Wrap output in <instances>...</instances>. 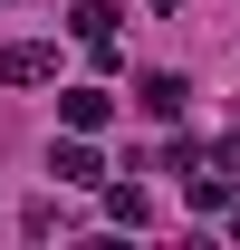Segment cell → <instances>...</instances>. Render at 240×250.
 Returning a JSON list of instances; mask_svg holds the SVG:
<instances>
[{"mask_svg":"<svg viewBox=\"0 0 240 250\" xmlns=\"http://www.w3.org/2000/svg\"><path fill=\"white\" fill-rule=\"evenodd\" d=\"M106 221H135V231H144L154 212H144V192H135V183H106Z\"/></svg>","mask_w":240,"mask_h":250,"instance_id":"obj_5","label":"cell"},{"mask_svg":"<svg viewBox=\"0 0 240 250\" xmlns=\"http://www.w3.org/2000/svg\"><path fill=\"white\" fill-rule=\"evenodd\" d=\"M221 173H240V135H221Z\"/></svg>","mask_w":240,"mask_h":250,"instance_id":"obj_7","label":"cell"},{"mask_svg":"<svg viewBox=\"0 0 240 250\" xmlns=\"http://www.w3.org/2000/svg\"><path fill=\"white\" fill-rule=\"evenodd\" d=\"M58 116L77 125V135H96V125L116 116V96H106V87H67V96H58Z\"/></svg>","mask_w":240,"mask_h":250,"instance_id":"obj_3","label":"cell"},{"mask_svg":"<svg viewBox=\"0 0 240 250\" xmlns=\"http://www.w3.org/2000/svg\"><path fill=\"white\" fill-rule=\"evenodd\" d=\"M39 77H58V48H39V39L0 48V87H39Z\"/></svg>","mask_w":240,"mask_h":250,"instance_id":"obj_1","label":"cell"},{"mask_svg":"<svg viewBox=\"0 0 240 250\" xmlns=\"http://www.w3.org/2000/svg\"><path fill=\"white\" fill-rule=\"evenodd\" d=\"M192 212H231V173H192Z\"/></svg>","mask_w":240,"mask_h":250,"instance_id":"obj_6","label":"cell"},{"mask_svg":"<svg viewBox=\"0 0 240 250\" xmlns=\"http://www.w3.org/2000/svg\"><path fill=\"white\" fill-rule=\"evenodd\" d=\"M135 96H144V116H182V96H192V87H182L173 67H154V77H144Z\"/></svg>","mask_w":240,"mask_h":250,"instance_id":"obj_4","label":"cell"},{"mask_svg":"<svg viewBox=\"0 0 240 250\" xmlns=\"http://www.w3.org/2000/svg\"><path fill=\"white\" fill-rule=\"evenodd\" d=\"M48 173H58V183H77V192H96V183H106V164H96V145H87V135H67L58 154H48Z\"/></svg>","mask_w":240,"mask_h":250,"instance_id":"obj_2","label":"cell"}]
</instances>
